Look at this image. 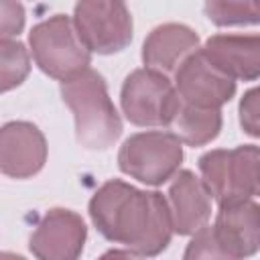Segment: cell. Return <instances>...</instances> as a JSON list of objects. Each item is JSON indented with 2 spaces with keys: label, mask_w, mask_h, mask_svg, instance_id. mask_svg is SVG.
Masks as SVG:
<instances>
[{
  "label": "cell",
  "mask_w": 260,
  "mask_h": 260,
  "mask_svg": "<svg viewBox=\"0 0 260 260\" xmlns=\"http://www.w3.org/2000/svg\"><path fill=\"white\" fill-rule=\"evenodd\" d=\"M89 217L110 242L150 258L165 252L173 238L169 205L162 193L144 191L126 181H106L89 199Z\"/></svg>",
  "instance_id": "1"
},
{
  "label": "cell",
  "mask_w": 260,
  "mask_h": 260,
  "mask_svg": "<svg viewBox=\"0 0 260 260\" xmlns=\"http://www.w3.org/2000/svg\"><path fill=\"white\" fill-rule=\"evenodd\" d=\"M61 98L73 114L75 138L87 150H106L122 136V118L106 79L91 67L61 81Z\"/></svg>",
  "instance_id": "2"
},
{
  "label": "cell",
  "mask_w": 260,
  "mask_h": 260,
  "mask_svg": "<svg viewBox=\"0 0 260 260\" xmlns=\"http://www.w3.org/2000/svg\"><path fill=\"white\" fill-rule=\"evenodd\" d=\"M258 158L256 144L213 148L199 156L201 181L219 207L252 201L258 195Z\"/></svg>",
  "instance_id": "3"
},
{
  "label": "cell",
  "mask_w": 260,
  "mask_h": 260,
  "mask_svg": "<svg viewBox=\"0 0 260 260\" xmlns=\"http://www.w3.org/2000/svg\"><path fill=\"white\" fill-rule=\"evenodd\" d=\"M28 45L37 67L59 81L81 73L91 63V53L79 41L67 14H53L37 22L28 32Z\"/></svg>",
  "instance_id": "4"
},
{
  "label": "cell",
  "mask_w": 260,
  "mask_h": 260,
  "mask_svg": "<svg viewBox=\"0 0 260 260\" xmlns=\"http://www.w3.org/2000/svg\"><path fill=\"white\" fill-rule=\"evenodd\" d=\"M183 162V144L169 130L136 132L118 150V167L124 175L158 187L171 181Z\"/></svg>",
  "instance_id": "5"
},
{
  "label": "cell",
  "mask_w": 260,
  "mask_h": 260,
  "mask_svg": "<svg viewBox=\"0 0 260 260\" xmlns=\"http://www.w3.org/2000/svg\"><path fill=\"white\" fill-rule=\"evenodd\" d=\"M120 104L126 120L134 126H171L179 98L167 75L142 67L126 75Z\"/></svg>",
  "instance_id": "6"
},
{
  "label": "cell",
  "mask_w": 260,
  "mask_h": 260,
  "mask_svg": "<svg viewBox=\"0 0 260 260\" xmlns=\"http://www.w3.org/2000/svg\"><path fill=\"white\" fill-rule=\"evenodd\" d=\"M71 20L79 41L89 53L114 55L132 43V14L122 2H77Z\"/></svg>",
  "instance_id": "7"
},
{
  "label": "cell",
  "mask_w": 260,
  "mask_h": 260,
  "mask_svg": "<svg viewBox=\"0 0 260 260\" xmlns=\"http://www.w3.org/2000/svg\"><path fill=\"white\" fill-rule=\"evenodd\" d=\"M173 87L179 102L209 110H219L236 93V81L215 69L199 49L177 67Z\"/></svg>",
  "instance_id": "8"
},
{
  "label": "cell",
  "mask_w": 260,
  "mask_h": 260,
  "mask_svg": "<svg viewBox=\"0 0 260 260\" xmlns=\"http://www.w3.org/2000/svg\"><path fill=\"white\" fill-rule=\"evenodd\" d=\"M85 238L87 228L79 213L53 207L39 219L28 248L37 260H77L83 252Z\"/></svg>",
  "instance_id": "9"
},
{
  "label": "cell",
  "mask_w": 260,
  "mask_h": 260,
  "mask_svg": "<svg viewBox=\"0 0 260 260\" xmlns=\"http://www.w3.org/2000/svg\"><path fill=\"white\" fill-rule=\"evenodd\" d=\"M47 138L37 124L14 120L0 126V173L10 179H30L47 162Z\"/></svg>",
  "instance_id": "10"
},
{
  "label": "cell",
  "mask_w": 260,
  "mask_h": 260,
  "mask_svg": "<svg viewBox=\"0 0 260 260\" xmlns=\"http://www.w3.org/2000/svg\"><path fill=\"white\" fill-rule=\"evenodd\" d=\"M167 205L173 234L193 236L209 223L211 193L193 171H177L167 191Z\"/></svg>",
  "instance_id": "11"
},
{
  "label": "cell",
  "mask_w": 260,
  "mask_h": 260,
  "mask_svg": "<svg viewBox=\"0 0 260 260\" xmlns=\"http://www.w3.org/2000/svg\"><path fill=\"white\" fill-rule=\"evenodd\" d=\"M199 51L215 69L234 81H254L260 75L258 35H213Z\"/></svg>",
  "instance_id": "12"
},
{
  "label": "cell",
  "mask_w": 260,
  "mask_h": 260,
  "mask_svg": "<svg viewBox=\"0 0 260 260\" xmlns=\"http://www.w3.org/2000/svg\"><path fill=\"white\" fill-rule=\"evenodd\" d=\"M217 242L236 258L244 260L258 252L260 246V207L252 201L221 205L211 225Z\"/></svg>",
  "instance_id": "13"
},
{
  "label": "cell",
  "mask_w": 260,
  "mask_h": 260,
  "mask_svg": "<svg viewBox=\"0 0 260 260\" xmlns=\"http://www.w3.org/2000/svg\"><path fill=\"white\" fill-rule=\"evenodd\" d=\"M199 49V35L179 22L158 24L150 30L142 45V63L146 69L158 71L162 75L175 73L177 67Z\"/></svg>",
  "instance_id": "14"
},
{
  "label": "cell",
  "mask_w": 260,
  "mask_h": 260,
  "mask_svg": "<svg viewBox=\"0 0 260 260\" xmlns=\"http://www.w3.org/2000/svg\"><path fill=\"white\" fill-rule=\"evenodd\" d=\"M221 124H223L221 110L195 108L179 102L171 128H173V134L181 140V144L203 146L219 136Z\"/></svg>",
  "instance_id": "15"
},
{
  "label": "cell",
  "mask_w": 260,
  "mask_h": 260,
  "mask_svg": "<svg viewBox=\"0 0 260 260\" xmlns=\"http://www.w3.org/2000/svg\"><path fill=\"white\" fill-rule=\"evenodd\" d=\"M30 73L28 49L14 39L0 41V93L18 87Z\"/></svg>",
  "instance_id": "16"
},
{
  "label": "cell",
  "mask_w": 260,
  "mask_h": 260,
  "mask_svg": "<svg viewBox=\"0 0 260 260\" xmlns=\"http://www.w3.org/2000/svg\"><path fill=\"white\" fill-rule=\"evenodd\" d=\"M207 18L217 26H242L256 24L260 20L258 2H205L203 6Z\"/></svg>",
  "instance_id": "17"
},
{
  "label": "cell",
  "mask_w": 260,
  "mask_h": 260,
  "mask_svg": "<svg viewBox=\"0 0 260 260\" xmlns=\"http://www.w3.org/2000/svg\"><path fill=\"white\" fill-rule=\"evenodd\" d=\"M183 260H240L234 254H230L215 238L211 225H205L197 234L191 236Z\"/></svg>",
  "instance_id": "18"
},
{
  "label": "cell",
  "mask_w": 260,
  "mask_h": 260,
  "mask_svg": "<svg viewBox=\"0 0 260 260\" xmlns=\"http://www.w3.org/2000/svg\"><path fill=\"white\" fill-rule=\"evenodd\" d=\"M24 6L20 2L0 0V41L18 37L24 28Z\"/></svg>",
  "instance_id": "19"
},
{
  "label": "cell",
  "mask_w": 260,
  "mask_h": 260,
  "mask_svg": "<svg viewBox=\"0 0 260 260\" xmlns=\"http://www.w3.org/2000/svg\"><path fill=\"white\" fill-rule=\"evenodd\" d=\"M258 89L252 87L248 89L242 100H240V126L244 128L246 134H250L252 138L260 136V122H258Z\"/></svg>",
  "instance_id": "20"
},
{
  "label": "cell",
  "mask_w": 260,
  "mask_h": 260,
  "mask_svg": "<svg viewBox=\"0 0 260 260\" xmlns=\"http://www.w3.org/2000/svg\"><path fill=\"white\" fill-rule=\"evenodd\" d=\"M98 260H144L142 256H138V254H134V252H130V250H108V252H104Z\"/></svg>",
  "instance_id": "21"
},
{
  "label": "cell",
  "mask_w": 260,
  "mask_h": 260,
  "mask_svg": "<svg viewBox=\"0 0 260 260\" xmlns=\"http://www.w3.org/2000/svg\"><path fill=\"white\" fill-rule=\"evenodd\" d=\"M0 260H26V258L14 252H0Z\"/></svg>",
  "instance_id": "22"
}]
</instances>
